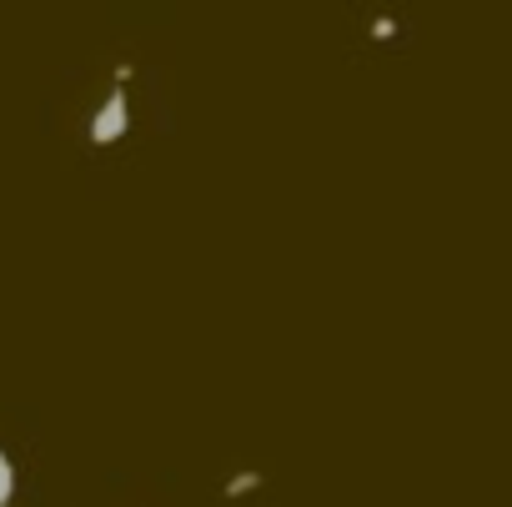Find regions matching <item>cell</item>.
I'll use <instances>...</instances> for the list:
<instances>
[{
	"instance_id": "obj_1",
	"label": "cell",
	"mask_w": 512,
	"mask_h": 507,
	"mask_svg": "<svg viewBox=\"0 0 512 507\" xmlns=\"http://www.w3.org/2000/svg\"><path fill=\"white\" fill-rule=\"evenodd\" d=\"M126 131H131V106H126L121 91H111V96L101 101L96 121H91V146H116Z\"/></svg>"
},
{
	"instance_id": "obj_2",
	"label": "cell",
	"mask_w": 512,
	"mask_h": 507,
	"mask_svg": "<svg viewBox=\"0 0 512 507\" xmlns=\"http://www.w3.org/2000/svg\"><path fill=\"white\" fill-rule=\"evenodd\" d=\"M11 497H16V462L0 447V507H11Z\"/></svg>"
},
{
	"instance_id": "obj_3",
	"label": "cell",
	"mask_w": 512,
	"mask_h": 507,
	"mask_svg": "<svg viewBox=\"0 0 512 507\" xmlns=\"http://www.w3.org/2000/svg\"><path fill=\"white\" fill-rule=\"evenodd\" d=\"M262 487V472H236L231 482H226V497H246V492H256Z\"/></svg>"
},
{
	"instance_id": "obj_4",
	"label": "cell",
	"mask_w": 512,
	"mask_h": 507,
	"mask_svg": "<svg viewBox=\"0 0 512 507\" xmlns=\"http://www.w3.org/2000/svg\"><path fill=\"white\" fill-rule=\"evenodd\" d=\"M372 36H377V41H392V36H397V21H392V16H377V21H372Z\"/></svg>"
}]
</instances>
